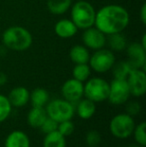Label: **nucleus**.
I'll use <instances>...</instances> for the list:
<instances>
[{"label":"nucleus","mask_w":146,"mask_h":147,"mask_svg":"<svg viewBox=\"0 0 146 147\" xmlns=\"http://www.w3.org/2000/svg\"><path fill=\"white\" fill-rule=\"evenodd\" d=\"M128 24L129 13L120 5L109 4L96 12L94 25L105 35L122 32Z\"/></svg>","instance_id":"1"},{"label":"nucleus","mask_w":146,"mask_h":147,"mask_svg":"<svg viewBox=\"0 0 146 147\" xmlns=\"http://www.w3.org/2000/svg\"><path fill=\"white\" fill-rule=\"evenodd\" d=\"M3 44L13 51H25L30 48L33 42L31 33L22 26H11L2 35Z\"/></svg>","instance_id":"2"},{"label":"nucleus","mask_w":146,"mask_h":147,"mask_svg":"<svg viewBox=\"0 0 146 147\" xmlns=\"http://www.w3.org/2000/svg\"><path fill=\"white\" fill-rule=\"evenodd\" d=\"M96 11L87 1H77L71 7V20L78 29H87L94 25Z\"/></svg>","instance_id":"3"},{"label":"nucleus","mask_w":146,"mask_h":147,"mask_svg":"<svg viewBox=\"0 0 146 147\" xmlns=\"http://www.w3.org/2000/svg\"><path fill=\"white\" fill-rule=\"evenodd\" d=\"M45 108L47 116L52 118L56 122H62L65 120H71L75 113L74 104L63 99H54L47 103Z\"/></svg>","instance_id":"4"},{"label":"nucleus","mask_w":146,"mask_h":147,"mask_svg":"<svg viewBox=\"0 0 146 147\" xmlns=\"http://www.w3.org/2000/svg\"><path fill=\"white\" fill-rule=\"evenodd\" d=\"M135 127V121L127 113H119L110 120L109 130L114 137L125 139L132 135Z\"/></svg>","instance_id":"5"},{"label":"nucleus","mask_w":146,"mask_h":147,"mask_svg":"<svg viewBox=\"0 0 146 147\" xmlns=\"http://www.w3.org/2000/svg\"><path fill=\"white\" fill-rule=\"evenodd\" d=\"M84 85V96L93 102H102L106 100L109 93V83L100 77H93L86 80Z\"/></svg>","instance_id":"6"},{"label":"nucleus","mask_w":146,"mask_h":147,"mask_svg":"<svg viewBox=\"0 0 146 147\" xmlns=\"http://www.w3.org/2000/svg\"><path fill=\"white\" fill-rule=\"evenodd\" d=\"M90 68L98 73H105L109 71L115 63V56L109 49H98L89 58Z\"/></svg>","instance_id":"7"},{"label":"nucleus","mask_w":146,"mask_h":147,"mask_svg":"<svg viewBox=\"0 0 146 147\" xmlns=\"http://www.w3.org/2000/svg\"><path fill=\"white\" fill-rule=\"evenodd\" d=\"M130 90L125 79H113L109 83V93L107 99L113 105H121L130 97Z\"/></svg>","instance_id":"8"},{"label":"nucleus","mask_w":146,"mask_h":147,"mask_svg":"<svg viewBox=\"0 0 146 147\" xmlns=\"http://www.w3.org/2000/svg\"><path fill=\"white\" fill-rule=\"evenodd\" d=\"M130 94L141 97L146 92V75L143 69H133L126 78Z\"/></svg>","instance_id":"9"},{"label":"nucleus","mask_w":146,"mask_h":147,"mask_svg":"<svg viewBox=\"0 0 146 147\" xmlns=\"http://www.w3.org/2000/svg\"><path fill=\"white\" fill-rule=\"evenodd\" d=\"M61 93L65 100L71 103H77L84 96V84L78 80L71 78L63 83Z\"/></svg>","instance_id":"10"},{"label":"nucleus","mask_w":146,"mask_h":147,"mask_svg":"<svg viewBox=\"0 0 146 147\" xmlns=\"http://www.w3.org/2000/svg\"><path fill=\"white\" fill-rule=\"evenodd\" d=\"M82 41L85 47L92 50H98L104 48L106 45V35L96 27H89L84 29L82 34Z\"/></svg>","instance_id":"11"},{"label":"nucleus","mask_w":146,"mask_h":147,"mask_svg":"<svg viewBox=\"0 0 146 147\" xmlns=\"http://www.w3.org/2000/svg\"><path fill=\"white\" fill-rule=\"evenodd\" d=\"M128 60L133 69H143L146 65V50L138 42H133L126 46Z\"/></svg>","instance_id":"12"},{"label":"nucleus","mask_w":146,"mask_h":147,"mask_svg":"<svg viewBox=\"0 0 146 147\" xmlns=\"http://www.w3.org/2000/svg\"><path fill=\"white\" fill-rule=\"evenodd\" d=\"M29 96L30 92L27 88L23 86H17L10 91L7 98L11 106L23 107L29 102Z\"/></svg>","instance_id":"13"},{"label":"nucleus","mask_w":146,"mask_h":147,"mask_svg":"<svg viewBox=\"0 0 146 147\" xmlns=\"http://www.w3.org/2000/svg\"><path fill=\"white\" fill-rule=\"evenodd\" d=\"M4 147H30V139L24 131L14 130L7 135Z\"/></svg>","instance_id":"14"},{"label":"nucleus","mask_w":146,"mask_h":147,"mask_svg":"<svg viewBox=\"0 0 146 147\" xmlns=\"http://www.w3.org/2000/svg\"><path fill=\"white\" fill-rule=\"evenodd\" d=\"M78 28L71 19H61L56 22L54 26V32L58 37L63 39L71 38L77 33Z\"/></svg>","instance_id":"15"},{"label":"nucleus","mask_w":146,"mask_h":147,"mask_svg":"<svg viewBox=\"0 0 146 147\" xmlns=\"http://www.w3.org/2000/svg\"><path fill=\"white\" fill-rule=\"evenodd\" d=\"M96 111V105L95 102L88 98L85 99H80L77 102V107H76V112H77L78 116L81 119L87 120L90 119Z\"/></svg>","instance_id":"16"},{"label":"nucleus","mask_w":146,"mask_h":147,"mask_svg":"<svg viewBox=\"0 0 146 147\" xmlns=\"http://www.w3.org/2000/svg\"><path fill=\"white\" fill-rule=\"evenodd\" d=\"M47 116L44 107H32L27 115V122L32 128H40Z\"/></svg>","instance_id":"17"},{"label":"nucleus","mask_w":146,"mask_h":147,"mask_svg":"<svg viewBox=\"0 0 146 147\" xmlns=\"http://www.w3.org/2000/svg\"><path fill=\"white\" fill-rule=\"evenodd\" d=\"M70 60L75 64L88 63L90 58V53L88 48L83 45H74L69 51Z\"/></svg>","instance_id":"18"},{"label":"nucleus","mask_w":146,"mask_h":147,"mask_svg":"<svg viewBox=\"0 0 146 147\" xmlns=\"http://www.w3.org/2000/svg\"><path fill=\"white\" fill-rule=\"evenodd\" d=\"M29 101L32 107H44L49 101V93L44 88H35L30 92Z\"/></svg>","instance_id":"19"},{"label":"nucleus","mask_w":146,"mask_h":147,"mask_svg":"<svg viewBox=\"0 0 146 147\" xmlns=\"http://www.w3.org/2000/svg\"><path fill=\"white\" fill-rule=\"evenodd\" d=\"M72 0H47V8L54 15L64 14L71 7Z\"/></svg>","instance_id":"20"},{"label":"nucleus","mask_w":146,"mask_h":147,"mask_svg":"<svg viewBox=\"0 0 146 147\" xmlns=\"http://www.w3.org/2000/svg\"><path fill=\"white\" fill-rule=\"evenodd\" d=\"M43 147H66V140L64 136L56 130L45 134Z\"/></svg>","instance_id":"21"},{"label":"nucleus","mask_w":146,"mask_h":147,"mask_svg":"<svg viewBox=\"0 0 146 147\" xmlns=\"http://www.w3.org/2000/svg\"><path fill=\"white\" fill-rule=\"evenodd\" d=\"M112 74L115 79H125L128 77L129 73L133 70L132 66L130 65L128 61H120L114 63L112 66Z\"/></svg>","instance_id":"22"},{"label":"nucleus","mask_w":146,"mask_h":147,"mask_svg":"<svg viewBox=\"0 0 146 147\" xmlns=\"http://www.w3.org/2000/svg\"><path fill=\"white\" fill-rule=\"evenodd\" d=\"M106 42L108 43L110 49L113 51H122L126 49L127 46V40L124 35L121 34V32L109 34Z\"/></svg>","instance_id":"23"},{"label":"nucleus","mask_w":146,"mask_h":147,"mask_svg":"<svg viewBox=\"0 0 146 147\" xmlns=\"http://www.w3.org/2000/svg\"><path fill=\"white\" fill-rule=\"evenodd\" d=\"M90 74H91V68L87 63L76 64L72 70L73 78L80 82H84L89 79Z\"/></svg>","instance_id":"24"},{"label":"nucleus","mask_w":146,"mask_h":147,"mask_svg":"<svg viewBox=\"0 0 146 147\" xmlns=\"http://www.w3.org/2000/svg\"><path fill=\"white\" fill-rule=\"evenodd\" d=\"M146 123L144 121L140 122L138 125H135L134 130H133V135H134V139L137 142V144L141 146L146 145Z\"/></svg>","instance_id":"25"},{"label":"nucleus","mask_w":146,"mask_h":147,"mask_svg":"<svg viewBox=\"0 0 146 147\" xmlns=\"http://www.w3.org/2000/svg\"><path fill=\"white\" fill-rule=\"evenodd\" d=\"M12 106L7 96L0 94V123L5 121L11 114Z\"/></svg>","instance_id":"26"},{"label":"nucleus","mask_w":146,"mask_h":147,"mask_svg":"<svg viewBox=\"0 0 146 147\" xmlns=\"http://www.w3.org/2000/svg\"><path fill=\"white\" fill-rule=\"evenodd\" d=\"M74 129H75V126L71 120H65V121L59 122L58 127H57V131L60 134H62L64 137L70 136L73 133Z\"/></svg>","instance_id":"27"},{"label":"nucleus","mask_w":146,"mask_h":147,"mask_svg":"<svg viewBox=\"0 0 146 147\" xmlns=\"http://www.w3.org/2000/svg\"><path fill=\"white\" fill-rule=\"evenodd\" d=\"M86 143L89 147H97L101 141V135L97 130H90L85 136Z\"/></svg>","instance_id":"28"},{"label":"nucleus","mask_w":146,"mask_h":147,"mask_svg":"<svg viewBox=\"0 0 146 147\" xmlns=\"http://www.w3.org/2000/svg\"><path fill=\"white\" fill-rule=\"evenodd\" d=\"M57 127H58V122L53 120L52 118L47 117L45 119V121L42 123V125L40 126V129L44 134H47V133H50V132L56 131Z\"/></svg>","instance_id":"29"},{"label":"nucleus","mask_w":146,"mask_h":147,"mask_svg":"<svg viewBox=\"0 0 146 147\" xmlns=\"http://www.w3.org/2000/svg\"><path fill=\"white\" fill-rule=\"evenodd\" d=\"M141 110V105L139 104L136 101H132V102H129L126 105V113L129 114L130 116H135L137 115Z\"/></svg>","instance_id":"30"},{"label":"nucleus","mask_w":146,"mask_h":147,"mask_svg":"<svg viewBox=\"0 0 146 147\" xmlns=\"http://www.w3.org/2000/svg\"><path fill=\"white\" fill-rule=\"evenodd\" d=\"M140 20L142 22V24H146V4L144 3L141 6L140 9Z\"/></svg>","instance_id":"31"},{"label":"nucleus","mask_w":146,"mask_h":147,"mask_svg":"<svg viewBox=\"0 0 146 147\" xmlns=\"http://www.w3.org/2000/svg\"><path fill=\"white\" fill-rule=\"evenodd\" d=\"M7 83V75L4 72L0 71V86H3Z\"/></svg>","instance_id":"32"},{"label":"nucleus","mask_w":146,"mask_h":147,"mask_svg":"<svg viewBox=\"0 0 146 147\" xmlns=\"http://www.w3.org/2000/svg\"><path fill=\"white\" fill-rule=\"evenodd\" d=\"M141 45H142V47L146 50V35L144 34L142 36V40H141V43H140Z\"/></svg>","instance_id":"33"},{"label":"nucleus","mask_w":146,"mask_h":147,"mask_svg":"<svg viewBox=\"0 0 146 147\" xmlns=\"http://www.w3.org/2000/svg\"><path fill=\"white\" fill-rule=\"evenodd\" d=\"M129 147H144V146H141V145H139V144H137V145H131Z\"/></svg>","instance_id":"34"},{"label":"nucleus","mask_w":146,"mask_h":147,"mask_svg":"<svg viewBox=\"0 0 146 147\" xmlns=\"http://www.w3.org/2000/svg\"><path fill=\"white\" fill-rule=\"evenodd\" d=\"M117 147H119V146H117Z\"/></svg>","instance_id":"35"}]
</instances>
